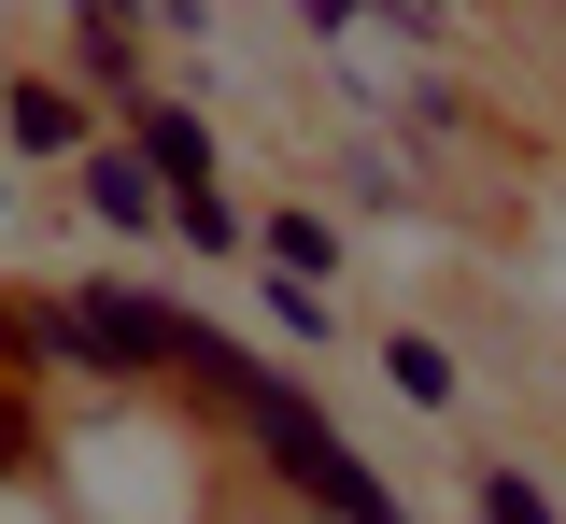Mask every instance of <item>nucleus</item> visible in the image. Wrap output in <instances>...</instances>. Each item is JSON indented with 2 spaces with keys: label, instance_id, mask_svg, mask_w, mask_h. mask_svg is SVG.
Wrapping results in <instances>:
<instances>
[{
  "label": "nucleus",
  "instance_id": "nucleus-12",
  "mask_svg": "<svg viewBox=\"0 0 566 524\" xmlns=\"http://www.w3.org/2000/svg\"><path fill=\"white\" fill-rule=\"evenodd\" d=\"M297 14H312V29L340 43V29H368V14H382V0H297Z\"/></svg>",
  "mask_w": 566,
  "mask_h": 524
},
{
  "label": "nucleus",
  "instance_id": "nucleus-3",
  "mask_svg": "<svg viewBox=\"0 0 566 524\" xmlns=\"http://www.w3.org/2000/svg\"><path fill=\"white\" fill-rule=\"evenodd\" d=\"M71 199H85V213L114 227V241H128V227H170V185H156V170L128 156V128H114V143H85V156H71Z\"/></svg>",
  "mask_w": 566,
  "mask_h": 524
},
{
  "label": "nucleus",
  "instance_id": "nucleus-2",
  "mask_svg": "<svg viewBox=\"0 0 566 524\" xmlns=\"http://www.w3.org/2000/svg\"><path fill=\"white\" fill-rule=\"evenodd\" d=\"M71 99H156L142 85V0H71Z\"/></svg>",
  "mask_w": 566,
  "mask_h": 524
},
{
  "label": "nucleus",
  "instance_id": "nucleus-7",
  "mask_svg": "<svg viewBox=\"0 0 566 524\" xmlns=\"http://www.w3.org/2000/svg\"><path fill=\"white\" fill-rule=\"evenodd\" d=\"M382 382H397V397H411V411H453V355H439V340H382Z\"/></svg>",
  "mask_w": 566,
  "mask_h": 524
},
{
  "label": "nucleus",
  "instance_id": "nucleus-1",
  "mask_svg": "<svg viewBox=\"0 0 566 524\" xmlns=\"http://www.w3.org/2000/svg\"><path fill=\"white\" fill-rule=\"evenodd\" d=\"M57 355L99 382H156L185 369V298H156V284H85V298H57Z\"/></svg>",
  "mask_w": 566,
  "mask_h": 524
},
{
  "label": "nucleus",
  "instance_id": "nucleus-8",
  "mask_svg": "<svg viewBox=\"0 0 566 524\" xmlns=\"http://www.w3.org/2000/svg\"><path fill=\"white\" fill-rule=\"evenodd\" d=\"M0 369H57V298H0Z\"/></svg>",
  "mask_w": 566,
  "mask_h": 524
},
{
  "label": "nucleus",
  "instance_id": "nucleus-5",
  "mask_svg": "<svg viewBox=\"0 0 566 524\" xmlns=\"http://www.w3.org/2000/svg\"><path fill=\"white\" fill-rule=\"evenodd\" d=\"M0 143H14V156H85L99 128H85L71 85H14V99H0Z\"/></svg>",
  "mask_w": 566,
  "mask_h": 524
},
{
  "label": "nucleus",
  "instance_id": "nucleus-11",
  "mask_svg": "<svg viewBox=\"0 0 566 524\" xmlns=\"http://www.w3.org/2000/svg\"><path fill=\"white\" fill-rule=\"evenodd\" d=\"M482 524H566V511L524 482V468H482Z\"/></svg>",
  "mask_w": 566,
  "mask_h": 524
},
{
  "label": "nucleus",
  "instance_id": "nucleus-6",
  "mask_svg": "<svg viewBox=\"0 0 566 524\" xmlns=\"http://www.w3.org/2000/svg\"><path fill=\"white\" fill-rule=\"evenodd\" d=\"M270 270L283 284H326L340 270V213H270Z\"/></svg>",
  "mask_w": 566,
  "mask_h": 524
},
{
  "label": "nucleus",
  "instance_id": "nucleus-10",
  "mask_svg": "<svg viewBox=\"0 0 566 524\" xmlns=\"http://www.w3.org/2000/svg\"><path fill=\"white\" fill-rule=\"evenodd\" d=\"M170 227H185L199 255H241V213H227V185H199V199H170Z\"/></svg>",
  "mask_w": 566,
  "mask_h": 524
},
{
  "label": "nucleus",
  "instance_id": "nucleus-4",
  "mask_svg": "<svg viewBox=\"0 0 566 524\" xmlns=\"http://www.w3.org/2000/svg\"><path fill=\"white\" fill-rule=\"evenodd\" d=\"M128 156L170 185V199H199V185H212V128L185 114V99H128Z\"/></svg>",
  "mask_w": 566,
  "mask_h": 524
},
{
  "label": "nucleus",
  "instance_id": "nucleus-9",
  "mask_svg": "<svg viewBox=\"0 0 566 524\" xmlns=\"http://www.w3.org/2000/svg\"><path fill=\"white\" fill-rule=\"evenodd\" d=\"M270 326H283V340H340V298H326V284H283V270H270Z\"/></svg>",
  "mask_w": 566,
  "mask_h": 524
},
{
  "label": "nucleus",
  "instance_id": "nucleus-13",
  "mask_svg": "<svg viewBox=\"0 0 566 524\" xmlns=\"http://www.w3.org/2000/svg\"><path fill=\"white\" fill-rule=\"evenodd\" d=\"M0 213H14V185H0Z\"/></svg>",
  "mask_w": 566,
  "mask_h": 524
}]
</instances>
